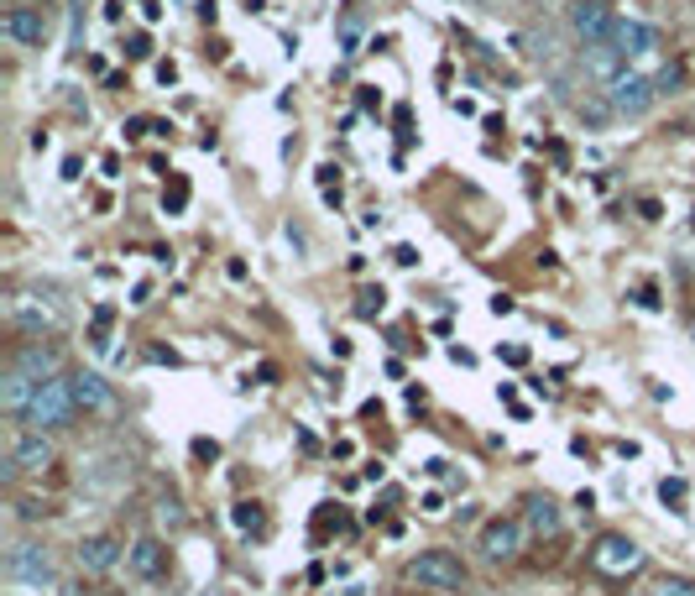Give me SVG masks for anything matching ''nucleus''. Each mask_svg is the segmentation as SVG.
Masks as SVG:
<instances>
[{"instance_id":"nucleus-8","label":"nucleus","mask_w":695,"mask_h":596,"mask_svg":"<svg viewBox=\"0 0 695 596\" xmlns=\"http://www.w3.org/2000/svg\"><path fill=\"white\" fill-rule=\"evenodd\" d=\"M612 27H617V11L607 0H575L570 6V32L581 48H601V42H612Z\"/></svg>"},{"instance_id":"nucleus-32","label":"nucleus","mask_w":695,"mask_h":596,"mask_svg":"<svg viewBox=\"0 0 695 596\" xmlns=\"http://www.w3.org/2000/svg\"><path fill=\"white\" fill-rule=\"evenodd\" d=\"M690 340H695V325H690Z\"/></svg>"},{"instance_id":"nucleus-26","label":"nucleus","mask_w":695,"mask_h":596,"mask_svg":"<svg viewBox=\"0 0 695 596\" xmlns=\"http://www.w3.org/2000/svg\"><path fill=\"white\" fill-rule=\"evenodd\" d=\"M257 523H262L257 502H236V529H257Z\"/></svg>"},{"instance_id":"nucleus-16","label":"nucleus","mask_w":695,"mask_h":596,"mask_svg":"<svg viewBox=\"0 0 695 596\" xmlns=\"http://www.w3.org/2000/svg\"><path fill=\"white\" fill-rule=\"evenodd\" d=\"M74 393H79V414L89 419H110L115 414V393L100 372H74Z\"/></svg>"},{"instance_id":"nucleus-27","label":"nucleus","mask_w":695,"mask_h":596,"mask_svg":"<svg viewBox=\"0 0 695 596\" xmlns=\"http://www.w3.org/2000/svg\"><path fill=\"white\" fill-rule=\"evenodd\" d=\"M126 58H152V37L147 32H131L126 37Z\"/></svg>"},{"instance_id":"nucleus-7","label":"nucleus","mask_w":695,"mask_h":596,"mask_svg":"<svg viewBox=\"0 0 695 596\" xmlns=\"http://www.w3.org/2000/svg\"><path fill=\"white\" fill-rule=\"evenodd\" d=\"M523 539H528V523L513 518V513H497L481 523V555L492 565H513L523 555Z\"/></svg>"},{"instance_id":"nucleus-17","label":"nucleus","mask_w":695,"mask_h":596,"mask_svg":"<svg viewBox=\"0 0 695 596\" xmlns=\"http://www.w3.org/2000/svg\"><path fill=\"white\" fill-rule=\"evenodd\" d=\"M126 565H131V570H136V576H142V581H162V576H168V565H173V555H168V544H162V539L142 534V539L131 544Z\"/></svg>"},{"instance_id":"nucleus-19","label":"nucleus","mask_w":695,"mask_h":596,"mask_svg":"<svg viewBox=\"0 0 695 596\" xmlns=\"http://www.w3.org/2000/svg\"><path fill=\"white\" fill-rule=\"evenodd\" d=\"M575 116H581L586 126H607V121H617V110H612V100H607V95H591V100L575 105Z\"/></svg>"},{"instance_id":"nucleus-2","label":"nucleus","mask_w":695,"mask_h":596,"mask_svg":"<svg viewBox=\"0 0 695 596\" xmlns=\"http://www.w3.org/2000/svg\"><path fill=\"white\" fill-rule=\"evenodd\" d=\"M403 581L424 586V591H466L471 586V565L455 555V549H419L403 565Z\"/></svg>"},{"instance_id":"nucleus-9","label":"nucleus","mask_w":695,"mask_h":596,"mask_svg":"<svg viewBox=\"0 0 695 596\" xmlns=\"http://www.w3.org/2000/svg\"><path fill=\"white\" fill-rule=\"evenodd\" d=\"M126 555H131V549L115 539V534H84L79 549H74V560H79L84 576H110V570L121 565Z\"/></svg>"},{"instance_id":"nucleus-22","label":"nucleus","mask_w":695,"mask_h":596,"mask_svg":"<svg viewBox=\"0 0 695 596\" xmlns=\"http://www.w3.org/2000/svg\"><path fill=\"white\" fill-rule=\"evenodd\" d=\"M356 53H361V21L345 16L340 21V58H356Z\"/></svg>"},{"instance_id":"nucleus-3","label":"nucleus","mask_w":695,"mask_h":596,"mask_svg":"<svg viewBox=\"0 0 695 596\" xmlns=\"http://www.w3.org/2000/svg\"><path fill=\"white\" fill-rule=\"evenodd\" d=\"M53 21H58V6H48V0H11L0 27H6V37L16 48H48Z\"/></svg>"},{"instance_id":"nucleus-20","label":"nucleus","mask_w":695,"mask_h":596,"mask_svg":"<svg viewBox=\"0 0 695 596\" xmlns=\"http://www.w3.org/2000/svg\"><path fill=\"white\" fill-rule=\"evenodd\" d=\"M110 325H115V309H110V304L95 309V325H89V346H95V356L110 351Z\"/></svg>"},{"instance_id":"nucleus-28","label":"nucleus","mask_w":695,"mask_h":596,"mask_svg":"<svg viewBox=\"0 0 695 596\" xmlns=\"http://www.w3.org/2000/svg\"><path fill=\"white\" fill-rule=\"evenodd\" d=\"M659 84V95H669V89H680V68H664V74H654Z\"/></svg>"},{"instance_id":"nucleus-12","label":"nucleus","mask_w":695,"mask_h":596,"mask_svg":"<svg viewBox=\"0 0 695 596\" xmlns=\"http://www.w3.org/2000/svg\"><path fill=\"white\" fill-rule=\"evenodd\" d=\"M659 27H654V21H633V16H617V27H612V48L622 53V58H648V53H654L659 48Z\"/></svg>"},{"instance_id":"nucleus-18","label":"nucleus","mask_w":695,"mask_h":596,"mask_svg":"<svg viewBox=\"0 0 695 596\" xmlns=\"http://www.w3.org/2000/svg\"><path fill=\"white\" fill-rule=\"evenodd\" d=\"M586 68H591V74L601 79V84H612L617 74H628V58H622L617 48H612V42H601V48H586Z\"/></svg>"},{"instance_id":"nucleus-15","label":"nucleus","mask_w":695,"mask_h":596,"mask_svg":"<svg viewBox=\"0 0 695 596\" xmlns=\"http://www.w3.org/2000/svg\"><path fill=\"white\" fill-rule=\"evenodd\" d=\"M11 366H21V372L37 377V382H48V377H58V372H63V351H58V346H48L42 335H32L27 346H21V351L11 356Z\"/></svg>"},{"instance_id":"nucleus-14","label":"nucleus","mask_w":695,"mask_h":596,"mask_svg":"<svg viewBox=\"0 0 695 596\" xmlns=\"http://www.w3.org/2000/svg\"><path fill=\"white\" fill-rule=\"evenodd\" d=\"M37 377H27L21 366H6V377H0V414L6 419H16L21 424V414L32 408V398H37Z\"/></svg>"},{"instance_id":"nucleus-21","label":"nucleus","mask_w":695,"mask_h":596,"mask_svg":"<svg viewBox=\"0 0 695 596\" xmlns=\"http://www.w3.org/2000/svg\"><path fill=\"white\" fill-rule=\"evenodd\" d=\"M685 497H690V487H685L680 476H664V481H659V502H664V508H675V513H690V508H685Z\"/></svg>"},{"instance_id":"nucleus-23","label":"nucleus","mask_w":695,"mask_h":596,"mask_svg":"<svg viewBox=\"0 0 695 596\" xmlns=\"http://www.w3.org/2000/svg\"><path fill=\"white\" fill-rule=\"evenodd\" d=\"M654 596H695V581L690 576H659Z\"/></svg>"},{"instance_id":"nucleus-29","label":"nucleus","mask_w":695,"mask_h":596,"mask_svg":"<svg viewBox=\"0 0 695 596\" xmlns=\"http://www.w3.org/2000/svg\"><path fill=\"white\" fill-rule=\"evenodd\" d=\"M392 262H398V267H413V262H419V251H413V246H398V251H392Z\"/></svg>"},{"instance_id":"nucleus-11","label":"nucleus","mask_w":695,"mask_h":596,"mask_svg":"<svg viewBox=\"0 0 695 596\" xmlns=\"http://www.w3.org/2000/svg\"><path fill=\"white\" fill-rule=\"evenodd\" d=\"M6 319H11L21 335H42V330H53V325H58V309H53L42 293H11Z\"/></svg>"},{"instance_id":"nucleus-33","label":"nucleus","mask_w":695,"mask_h":596,"mask_svg":"<svg viewBox=\"0 0 695 596\" xmlns=\"http://www.w3.org/2000/svg\"><path fill=\"white\" fill-rule=\"evenodd\" d=\"M690 225H695V210H690Z\"/></svg>"},{"instance_id":"nucleus-1","label":"nucleus","mask_w":695,"mask_h":596,"mask_svg":"<svg viewBox=\"0 0 695 596\" xmlns=\"http://www.w3.org/2000/svg\"><path fill=\"white\" fill-rule=\"evenodd\" d=\"M79 419V393H74V377L58 372L37 387V398L32 408L21 414V429H37V434H63V429H74Z\"/></svg>"},{"instance_id":"nucleus-34","label":"nucleus","mask_w":695,"mask_h":596,"mask_svg":"<svg viewBox=\"0 0 695 596\" xmlns=\"http://www.w3.org/2000/svg\"><path fill=\"white\" fill-rule=\"evenodd\" d=\"M74 6H79V0H74Z\"/></svg>"},{"instance_id":"nucleus-30","label":"nucleus","mask_w":695,"mask_h":596,"mask_svg":"<svg viewBox=\"0 0 695 596\" xmlns=\"http://www.w3.org/2000/svg\"><path fill=\"white\" fill-rule=\"evenodd\" d=\"M194 455H210V461H215L220 445H215V440H194Z\"/></svg>"},{"instance_id":"nucleus-4","label":"nucleus","mask_w":695,"mask_h":596,"mask_svg":"<svg viewBox=\"0 0 695 596\" xmlns=\"http://www.w3.org/2000/svg\"><path fill=\"white\" fill-rule=\"evenodd\" d=\"M6 576H11L16 586H27V591H53V581H58L53 549L37 544V539H16V544L6 549Z\"/></svg>"},{"instance_id":"nucleus-24","label":"nucleus","mask_w":695,"mask_h":596,"mask_svg":"<svg viewBox=\"0 0 695 596\" xmlns=\"http://www.w3.org/2000/svg\"><path fill=\"white\" fill-rule=\"evenodd\" d=\"M183 204H189V183H183V178H173V189L162 194V210H168V215H178Z\"/></svg>"},{"instance_id":"nucleus-25","label":"nucleus","mask_w":695,"mask_h":596,"mask_svg":"<svg viewBox=\"0 0 695 596\" xmlns=\"http://www.w3.org/2000/svg\"><path fill=\"white\" fill-rule=\"evenodd\" d=\"M382 298H387L382 288H366V293H361V304H356V314H361V319H372V314H382Z\"/></svg>"},{"instance_id":"nucleus-31","label":"nucleus","mask_w":695,"mask_h":596,"mask_svg":"<svg viewBox=\"0 0 695 596\" xmlns=\"http://www.w3.org/2000/svg\"><path fill=\"white\" fill-rule=\"evenodd\" d=\"M429 596H455V591H429Z\"/></svg>"},{"instance_id":"nucleus-6","label":"nucleus","mask_w":695,"mask_h":596,"mask_svg":"<svg viewBox=\"0 0 695 596\" xmlns=\"http://www.w3.org/2000/svg\"><path fill=\"white\" fill-rule=\"evenodd\" d=\"M601 95L612 100V110H617V121H638V116H648L664 95H659V84L648 79V74H638V68H628V74H617Z\"/></svg>"},{"instance_id":"nucleus-5","label":"nucleus","mask_w":695,"mask_h":596,"mask_svg":"<svg viewBox=\"0 0 695 596\" xmlns=\"http://www.w3.org/2000/svg\"><path fill=\"white\" fill-rule=\"evenodd\" d=\"M643 549H638V539H628V534H601L591 549H586V565L596 570V576H607V581H628V576H638L643 570Z\"/></svg>"},{"instance_id":"nucleus-13","label":"nucleus","mask_w":695,"mask_h":596,"mask_svg":"<svg viewBox=\"0 0 695 596\" xmlns=\"http://www.w3.org/2000/svg\"><path fill=\"white\" fill-rule=\"evenodd\" d=\"M518 518L528 523V534H534V539H554V534L565 529V508H560V502H554L549 492H528Z\"/></svg>"},{"instance_id":"nucleus-10","label":"nucleus","mask_w":695,"mask_h":596,"mask_svg":"<svg viewBox=\"0 0 695 596\" xmlns=\"http://www.w3.org/2000/svg\"><path fill=\"white\" fill-rule=\"evenodd\" d=\"M58 461V450H53V434H37V429H21L16 440H11V471L21 476H42Z\"/></svg>"}]
</instances>
